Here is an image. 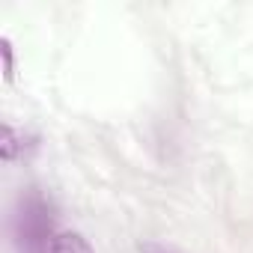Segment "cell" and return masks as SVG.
<instances>
[{
	"instance_id": "6da1fadb",
	"label": "cell",
	"mask_w": 253,
	"mask_h": 253,
	"mask_svg": "<svg viewBox=\"0 0 253 253\" xmlns=\"http://www.w3.org/2000/svg\"><path fill=\"white\" fill-rule=\"evenodd\" d=\"M15 247L18 253H51L54 244V209L51 200L30 188L18 197L15 206Z\"/></svg>"
},
{
	"instance_id": "277c9868",
	"label": "cell",
	"mask_w": 253,
	"mask_h": 253,
	"mask_svg": "<svg viewBox=\"0 0 253 253\" xmlns=\"http://www.w3.org/2000/svg\"><path fill=\"white\" fill-rule=\"evenodd\" d=\"M0 54H3V81L15 78V54H12V42L0 39Z\"/></svg>"
},
{
	"instance_id": "3957f363",
	"label": "cell",
	"mask_w": 253,
	"mask_h": 253,
	"mask_svg": "<svg viewBox=\"0 0 253 253\" xmlns=\"http://www.w3.org/2000/svg\"><path fill=\"white\" fill-rule=\"evenodd\" d=\"M18 131L12 128V125H3V161H15L18 155Z\"/></svg>"
},
{
	"instance_id": "5b68a950",
	"label": "cell",
	"mask_w": 253,
	"mask_h": 253,
	"mask_svg": "<svg viewBox=\"0 0 253 253\" xmlns=\"http://www.w3.org/2000/svg\"><path fill=\"white\" fill-rule=\"evenodd\" d=\"M137 253H182V250L161 241H137Z\"/></svg>"
},
{
	"instance_id": "7a4b0ae2",
	"label": "cell",
	"mask_w": 253,
	"mask_h": 253,
	"mask_svg": "<svg viewBox=\"0 0 253 253\" xmlns=\"http://www.w3.org/2000/svg\"><path fill=\"white\" fill-rule=\"evenodd\" d=\"M51 253H95V250L89 247V241L81 232H57Z\"/></svg>"
}]
</instances>
